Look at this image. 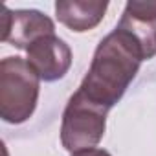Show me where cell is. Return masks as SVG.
<instances>
[{"mask_svg": "<svg viewBox=\"0 0 156 156\" xmlns=\"http://www.w3.org/2000/svg\"><path fill=\"white\" fill-rule=\"evenodd\" d=\"M108 110L73 92L66 103L61 123V143L68 152L96 149L105 136Z\"/></svg>", "mask_w": 156, "mask_h": 156, "instance_id": "obj_3", "label": "cell"}, {"mask_svg": "<svg viewBox=\"0 0 156 156\" xmlns=\"http://www.w3.org/2000/svg\"><path fill=\"white\" fill-rule=\"evenodd\" d=\"M108 9L103 0H59L55 2V17L70 31L85 33L99 26Z\"/></svg>", "mask_w": 156, "mask_h": 156, "instance_id": "obj_6", "label": "cell"}, {"mask_svg": "<svg viewBox=\"0 0 156 156\" xmlns=\"http://www.w3.org/2000/svg\"><path fill=\"white\" fill-rule=\"evenodd\" d=\"M55 33L53 20L37 9H9L2 8V42L19 50H28L33 42Z\"/></svg>", "mask_w": 156, "mask_h": 156, "instance_id": "obj_4", "label": "cell"}, {"mask_svg": "<svg viewBox=\"0 0 156 156\" xmlns=\"http://www.w3.org/2000/svg\"><path fill=\"white\" fill-rule=\"evenodd\" d=\"M72 156H112L108 151L105 149H88V151H79V152H73Z\"/></svg>", "mask_w": 156, "mask_h": 156, "instance_id": "obj_8", "label": "cell"}, {"mask_svg": "<svg viewBox=\"0 0 156 156\" xmlns=\"http://www.w3.org/2000/svg\"><path fill=\"white\" fill-rule=\"evenodd\" d=\"M26 61L44 83L62 79L72 66V50L55 33L33 42L26 50Z\"/></svg>", "mask_w": 156, "mask_h": 156, "instance_id": "obj_5", "label": "cell"}, {"mask_svg": "<svg viewBox=\"0 0 156 156\" xmlns=\"http://www.w3.org/2000/svg\"><path fill=\"white\" fill-rule=\"evenodd\" d=\"M149 59L143 44L129 30L116 26L98 44L77 92L110 112L134 81L141 62Z\"/></svg>", "mask_w": 156, "mask_h": 156, "instance_id": "obj_1", "label": "cell"}, {"mask_svg": "<svg viewBox=\"0 0 156 156\" xmlns=\"http://www.w3.org/2000/svg\"><path fill=\"white\" fill-rule=\"evenodd\" d=\"M118 26L129 30L151 59L156 55V2H127Z\"/></svg>", "mask_w": 156, "mask_h": 156, "instance_id": "obj_7", "label": "cell"}, {"mask_svg": "<svg viewBox=\"0 0 156 156\" xmlns=\"http://www.w3.org/2000/svg\"><path fill=\"white\" fill-rule=\"evenodd\" d=\"M41 77L22 57H6L0 62V118L6 123L28 121L39 101Z\"/></svg>", "mask_w": 156, "mask_h": 156, "instance_id": "obj_2", "label": "cell"}]
</instances>
